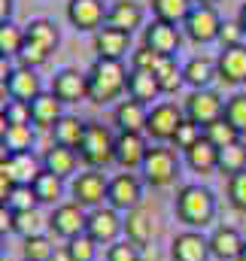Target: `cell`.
I'll return each mask as SVG.
<instances>
[{
  "mask_svg": "<svg viewBox=\"0 0 246 261\" xmlns=\"http://www.w3.org/2000/svg\"><path fill=\"white\" fill-rule=\"evenodd\" d=\"M85 79H88V100L91 103H101V107L119 100L125 91H128V70H125L122 61L97 58L94 64L88 67Z\"/></svg>",
  "mask_w": 246,
  "mask_h": 261,
  "instance_id": "obj_1",
  "label": "cell"
},
{
  "mask_svg": "<svg viewBox=\"0 0 246 261\" xmlns=\"http://www.w3.org/2000/svg\"><path fill=\"white\" fill-rule=\"evenodd\" d=\"M177 219L188 231H204L216 219V195L207 186H183L177 195Z\"/></svg>",
  "mask_w": 246,
  "mask_h": 261,
  "instance_id": "obj_2",
  "label": "cell"
},
{
  "mask_svg": "<svg viewBox=\"0 0 246 261\" xmlns=\"http://www.w3.org/2000/svg\"><path fill=\"white\" fill-rule=\"evenodd\" d=\"M79 158L88 167H94V170H101L110 161H116V137H113V130L107 125L88 122L85 125V137L79 143Z\"/></svg>",
  "mask_w": 246,
  "mask_h": 261,
  "instance_id": "obj_3",
  "label": "cell"
},
{
  "mask_svg": "<svg viewBox=\"0 0 246 261\" xmlns=\"http://www.w3.org/2000/svg\"><path fill=\"white\" fill-rule=\"evenodd\" d=\"M140 170H143V176H146V182H149L152 189H167V186L177 179V173H180L177 152L167 149V146H152Z\"/></svg>",
  "mask_w": 246,
  "mask_h": 261,
  "instance_id": "obj_4",
  "label": "cell"
},
{
  "mask_svg": "<svg viewBox=\"0 0 246 261\" xmlns=\"http://www.w3.org/2000/svg\"><path fill=\"white\" fill-rule=\"evenodd\" d=\"M85 234L97 243V246H113L119 243V237L125 234V219L119 216V210L113 206H97L88 213V222H85Z\"/></svg>",
  "mask_w": 246,
  "mask_h": 261,
  "instance_id": "obj_5",
  "label": "cell"
},
{
  "mask_svg": "<svg viewBox=\"0 0 246 261\" xmlns=\"http://www.w3.org/2000/svg\"><path fill=\"white\" fill-rule=\"evenodd\" d=\"M70 192H73V203L97 210V206H104V200H107V195H110V179H107L101 170L88 167L85 173H79V176L73 179Z\"/></svg>",
  "mask_w": 246,
  "mask_h": 261,
  "instance_id": "obj_6",
  "label": "cell"
},
{
  "mask_svg": "<svg viewBox=\"0 0 246 261\" xmlns=\"http://www.w3.org/2000/svg\"><path fill=\"white\" fill-rule=\"evenodd\" d=\"M222 116H225V103H222V97H219L216 91L198 88V91H191V94L185 97V119H191L194 125L207 128V125L219 122Z\"/></svg>",
  "mask_w": 246,
  "mask_h": 261,
  "instance_id": "obj_7",
  "label": "cell"
},
{
  "mask_svg": "<svg viewBox=\"0 0 246 261\" xmlns=\"http://www.w3.org/2000/svg\"><path fill=\"white\" fill-rule=\"evenodd\" d=\"M183 28H185V34H188V40H194V43H213V40H219L222 18H219V12L213 6H198L194 3V9L188 12Z\"/></svg>",
  "mask_w": 246,
  "mask_h": 261,
  "instance_id": "obj_8",
  "label": "cell"
},
{
  "mask_svg": "<svg viewBox=\"0 0 246 261\" xmlns=\"http://www.w3.org/2000/svg\"><path fill=\"white\" fill-rule=\"evenodd\" d=\"M85 222H88V213L85 206L79 203H58L49 216V228L55 237H64V240H73L79 234H85Z\"/></svg>",
  "mask_w": 246,
  "mask_h": 261,
  "instance_id": "obj_9",
  "label": "cell"
},
{
  "mask_svg": "<svg viewBox=\"0 0 246 261\" xmlns=\"http://www.w3.org/2000/svg\"><path fill=\"white\" fill-rule=\"evenodd\" d=\"M107 6L104 0H70L67 3V21L76 31H101L107 24Z\"/></svg>",
  "mask_w": 246,
  "mask_h": 261,
  "instance_id": "obj_10",
  "label": "cell"
},
{
  "mask_svg": "<svg viewBox=\"0 0 246 261\" xmlns=\"http://www.w3.org/2000/svg\"><path fill=\"white\" fill-rule=\"evenodd\" d=\"M183 110L177 107V103H158V107H152L149 110V122H146V134L152 137V140H158V143H164V140H174V134L177 128L183 125Z\"/></svg>",
  "mask_w": 246,
  "mask_h": 261,
  "instance_id": "obj_11",
  "label": "cell"
},
{
  "mask_svg": "<svg viewBox=\"0 0 246 261\" xmlns=\"http://www.w3.org/2000/svg\"><path fill=\"white\" fill-rule=\"evenodd\" d=\"M180 43H183V34H180V28H177V24H170V21L155 18V21L143 31V46H149V49H152V52H158V55L174 58V55H177V49H180Z\"/></svg>",
  "mask_w": 246,
  "mask_h": 261,
  "instance_id": "obj_12",
  "label": "cell"
},
{
  "mask_svg": "<svg viewBox=\"0 0 246 261\" xmlns=\"http://www.w3.org/2000/svg\"><path fill=\"white\" fill-rule=\"evenodd\" d=\"M155 234H158L155 213H152V210H146L143 203H140V206H134V210L125 216V240H131V243H137L140 249H146V246L155 240Z\"/></svg>",
  "mask_w": 246,
  "mask_h": 261,
  "instance_id": "obj_13",
  "label": "cell"
},
{
  "mask_svg": "<svg viewBox=\"0 0 246 261\" xmlns=\"http://www.w3.org/2000/svg\"><path fill=\"white\" fill-rule=\"evenodd\" d=\"M143 200V186L134 173H119L116 179H110V195H107V203L119 213H131L134 206H140Z\"/></svg>",
  "mask_w": 246,
  "mask_h": 261,
  "instance_id": "obj_14",
  "label": "cell"
},
{
  "mask_svg": "<svg viewBox=\"0 0 246 261\" xmlns=\"http://www.w3.org/2000/svg\"><path fill=\"white\" fill-rule=\"evenodd\" d=\"M52 94H55L61 103L88 100V79H85V73H79V70H73V67L58 70L55 79H52Z\"/></svg>",
  "mask_w": 246,
  "mask_h": 261,
  "instance_id": "obj_15",
  "label": "cell"
},
{
  "mask_svg": "<svg viewBox=\"0 0 246 261\" xmlns=\"http://www.w3.org/2000/svg\"><path fill=\"white\" fill-rule=\"evenodd\" d=\"M210 255H213L210 237H204L201 231H183L170 243V258L174 261H207Z\"/></svg>",
  "mask_w": 246,
  "mask_h": 261,
  "instance_id": "obj_16",
  "label": "cell"
},
{
  "mask_svg": "<svg viewBox=\"0 0 246 261\" xmlns=\"http://www.w3.org/2000/svg\"><path fill=\"white\" fill-rule=\"evenodd\" d=\"M149 155V143L143 134H119L116 137V164L125 167V170H137L143 167Z\"/></svg>",
  "mask_w": 246,
  "mask_h": 261,
  "instance_id": "obj_17",
  "label": "cell"
},
{
  "mask_svg": "<svg viewBox=\"0 0 246 261\" xmlns=\"http://www.w3.org/2000/svg\"><path fill=\"white\" fill-rule=\"evenodd\" d=\"M128 46H131V34H128V31H119V28L104 24V28L94 34V52H97V58L122 61L125 52H128Z\"/></svg>",
  "mask_w": 246,
  "mask_h": 261,
  "instance_id": "obj_18",
  "label": "cell"
},
{
  "mask_svg": "<svg viewBox=\"0 0 246 261\" xmlns=\"http://www.w3.org/2000/svg\"><path fill=\"white\" fill-rule=\"evenodd\" d=\"M113 122H116L119 134H146L149 110H146V103L128 97V100H122V103L113 110Z\"/></svg>",
  "mask_w": 246,
  "mask_h": 261,
  "instance_id": "obj_19",
  "label": "cell"
},
{
  "mask_svg": "<svg viewBox=\"0 0 246 261\" xmlns=\"http://www.w3.org/2000/svg\"><path fill=\"white\" fill-rule=\"evenodd\" d=\"M6 94H9L12 100H24V103H31L34 97H40V94H43V82H40L37 70H31V67H15L12 76H9V82H6Z\"/></svg>",
  "mask_w": 246,
  "mask_h": 261,
  "instance_id": "obj_20",
  "label": "cell"
},
{
  "mask_svg": "<svg viewBox=\"0 0 246 261\" xmlns=\"http://www.w3.org/2000/svg\"><path fill=\"white\" fill-rule=\"evenodd\" d=\"M243 243L246 240L240 237V231L231 228V225H219L210 234V252H213V258H219V261H237Z\"/></svg>",
  "mask_w": 246,
  "mask_h": 261,
  "instance_id": "obj_21",
  "label": "cell"
},
{
  "mask_svg": "<svg viewBox=\"0 0 246 261\" xmlns=\"http://www.w3.org/2000/svg\"><path fill=\"white\" fill-rule=\"evenodd\" d=\"M216 67H219V79H222V82H228V85H243L246 82V46L222 49Z\"/></svg>",
  "mask_w": 246,
  "mask_h": 261,
  "instance_id": "obj_22",
  "label": "cell"
},
{
  "mask_svg": "<svg viewBox=\"0 0 246 261\" xmlns=\"http://www.w3.org/2000/svg\"><path fill=\"white\" fill-rule=\"evenodd\" d=\"M76 164H79V152H76V149H67V146L52 143V146L43 152V170L55 173L58 179L73 176V173H76Z\"/></svg>",
  "mask_w": 246,
  "mask_h": 261,
  "instance_id": "obj_23",
  "label": "cell"
},
{
  "mask_svg": "<svg viewBox=\"0 0 246 261\" xmlns=\"http://www.w3.org/2000/svg\"><path fill=\"white\" fill-rule=\"evenodd\" d=\"M107 24L134 34L137 28H143V6L134 3V0H116L107 12Z\"/></svg>",
  "mask_w": 246,
  "mask_h": 261,
  "instance_id": "obj_24",
  "label": "cell"
},
{
  "mask_svg": "<svg viewBox=\"0 0 246 261\" xmlns=\"http://www.w3.org/2000/svg\"><path fill=\"white\" fill-rule=\"evenodd\" d=\"M61 100L52 94V91H43L40 97L31 100V116H34V128H43V130H52L61 119Z\"/></svg>",
  "mask_w": 246,
  "mask_h": 261,
  "instance_id": "obj_25",
  "label": "cell"
},
{
  "mask_svg": "<svg viewBox=\"0 0 246 261\" xmlns=\"http://www.w3.org/2000/svg\"><path fill=\"white\" fill-rule=\"evenodd\" d=\"M158 94H161V88H158L155 73H149V70H131V73H128V97H131V100L149 103V100H155Z\"/></svg>",
  "mask_w": 246,
  "mask_h": 261,
  "instance_id": "obj_26",
  "label": "cell"
},
{
  "mask_svg": "<svg viewBox=\"0 0 246 261\" xmlns=\"http://www.w3.org/2000/svg\"><path fill=\"white\" fill-rule=\"evenodd\" d=\"M185 164H188L194 173H213V170H219V149L204 137L201 143H194V146L185 152Z\"/></svg>",
  "mask_w": 246,
  "mask_h": 261,
  "instance_id": "obj_27",
  "label": "cell"
},
{
  "mask_svg": "<svg viewBox=\"0 0 246 261\" xmlns=\"http://www.w3.org/2000/svg\"><path fill=\"white\" fill-rule=\"evenodd\" d=\"M85 125H88V122H79V119H73V116H61L58 125L52 128V143L79 152V143H82V137H85Z\"/></svg>",
  "mask_w": 246,
  "mask_h": 261,
  "instance_id": "obj_28",
  "label": "cell"
},
{
  "mask_svg": "<svg viewBox=\"0 0 246 261\" xmlns=\"http://www.w3.org/2000/svg\"><path fill=\"white\" fill-rule=\"evenodd\" d=\"M3 155H18V152H34V125H9L3 140Z\"/></svg>",
  "mask_w": 246,
  "mask_h": 261,
  "instance_id": "obj_29",
  "label": "cell"
},
{
  "mask_svg": "<svg viewBox=\"0 0 246 261\" xmlns=\"http://www.w3.org/2000/svg\"><path fill=\"white\" fill-rule=\"evenodd\" d=\"M183 76H185V82L198 91V88H207L219 76V67H216V61H210V58H191L183 67Z\"/></svg>",
  "mask_w": 246,
  "mask_h": 261,
  "instance_id": "obj_30",
  "label": "cell"
},
{
  "mask_svg": "<svg viewBox=\"0 0 246 261\" xmlns=\"http://www.w3.org/2000/svg\"><path fill=\"white\" fill-rule=\"evenodd\" d=\"M31 189H34V195H37L40 203L58 206V203H61V195H64V179H58V176L49 173V170H40L37 179L31 182Z\"/></svg>",
  "mask_w": 246,
  "mask_h": 261,
  "instance_id": "obj_31",
  "label": "cell"
},
{
  "mask_svg": "<svg viewBox=\"0 0 246 261\" xmlns=\"http://www.w3.org/2000/svg\"><path fill=\"white\" fill-rule=\"evenodd\" d=\"M24 37L34 40V43H40V46L49 49V52H55V49H58V40H61L55 21H49V18H34L31 24H24Z\"/></svg>",
  "mask_w": 246,
  "mask_h": 261,
  "instance_id": "obj_32",
  "label": "cell"
},
{
  "mask_svg": "<svg viewBox=\"0 0 246 261\" xmlns=\"http://www.w3.org/2000/svg\"><path fill=\"white\" fill-rule=\"evenodd\" d=\"M191 9H194V0H152L155 18L170 21V24H183Z\"/></svg>",
  "mask_w": 246,
  "mask_h": 261,
  "instance_id": "obj_33",
  "label": "cell"
},
{
  "mask_svg": "<svg viewBox=\"0 0 246 261\" xmlns=\"http://www.w3.org/2000/svg\"><path fill=\"white\" fill-rule=\"evenodd\" d=\"M155 79H158V88H161V94H174L180 85L185 82L183 76V67L177 64V58H161V64L155 70Z\"/></svg>",
  "mask_w": 246,
  "mask_h": 261,
  "instance_id": "obj_34",
  "label": "cell"
},
{
  "mask_svg": "<svg viewBox=\"0 0 246 261\" xmlns=\"http://www.w3.org/2000/svg\"><path fill=\"white\" fill-rule=\"evenodd\" d=\"M243 170H246V146L243 143H234V146L219 149V173H225L231 179V176H237Z\"/></svg>",
  "mask_w": 246,
  "mask_h": 261,
  "instance_id": "obj_35",
  "label": "cell"
},
{
  "mask_svg": "<svg viewBox=\"0 0 246 261\" xmlns=\"http://www.w3.org/2000/svg\"><path fill=\"white\" fill-rule=\"evenodd\" d=\"M46 225H49V219H43V216H40V210L15 213V219H12V234H18L21 240H28V237L43 234V228H46Z\"/></svg>",
  "mask_w": 246,
  "mask_h": 261,
  "instance_id": "obj_36",
  "label": "cell"
},
{
  "mask_svg": "<svg viewBox=\"0 0 246 261\" xmlns=\"http://www.w3.org/2000/svg\"><path fill=\"white\" fill-rule=\"evenodd\" d=\"M204 137L216 146V149H225V146H234V143H240V130L234 128L225 116L219 119V122H213V125H207L204 128Z\"/></svg>",
  "mask_w": 246,
  "mask_h": 261,
  "instance_id": "obj_37",
  "label": "cell"
},
{
  "mask_svg": "<svg viewBox=\"0 0 246 261\" xmlns=\"http://www.w3.org/2000/svg\"><path fill=\"white\" fill-rule=\"evenodd\" d=\"M24 28H18V24H12V21H6V24H0V55H6V58H18V52H21V46H24Z\"/></svg>",
  "mask_w": 246,
  "mask_h": 261,
  "instance_id": "obj_38",
  "label": "cell"
},
{
  "mask_svg": "<svg viewBox=\"0 0 246 261\" xmlns=\"http://www.w3.org/2000/svg\"><path fill=\"white\" fill-rule=\"evenodd\" d=\"M64 255H67V261H97V243L88 234H79V237L67 240Z\"/></svg>",
  "mask_w": 246,
  "mask_h": 261,
  "instance_id": "obj_39",
  "label": "cell"
},
{
  "mask_svg": "<svg viewBox=\"0 0 246 261\" xmlns=\"http://www.w3.org/2000/svg\"><path fill=\"white\" fill-rule=\"evenodd\" d=\"M52 240L46 234H37V237H28L21 243V255L24 261H52Z\"/></svg>",
  "mask_w": 246,
  "mask_h": 261,
  "instance_id": "obj_40",
  "label": "cell"
},
{
  "mask_svg": "<svg viewBox=\"0 0 246 261\" xmlns=\"http://www.w3.org/2000/svg\"><path fill=\"white\" fill-rule=\"evenodd\" d=\"M37 195H34V189L31 186H12L9 192H6V206L12 210V213H28V210H37Z\"/></svg>",
  "mask_w": 246,
  "mask_h": 261,
  "instance_id": "obj_41",
  "label": "cell"
},
{
  "mask_svg": "<svg viewBox=\"0 0 246 261\" xmlns=\"http://www.w3.org/2000/svg\"><path fill=\"white\" fill-rule=\"evenodd\" d=\"M204 140V128L201 125H194L191 119H183V125L177 128V134H174V146L177 149H183V152H188L194 143H201Z\"/></svg>",
  "mask_w": 246,
  "mask_h": 261,
  "instance_id": "obj_42",
  "label": "cell"
},
{
  "mask_svg": "<svg viewBox=\"0 0 246 261\" xmlns=\"http://www.w3.org/2000/svg\"><path fill=\"white\" fill-rule=\"evenodd\" d=\"M18 61H21V67L37 70L40 64L49 61V49H43V46L34 43V40H24V46H21V52H18Z\"/></svg>",
  "mask_w": 246,
  "mask_h": 261,
  "instance_id": "obj_43",
  "label": "cell"
},
{
  "mask_svg": "<svg viewBox=\"0 0 246 261\" xmlns=\"http://www.w3.org/2000/svg\"><path fill=\"white\" fill-rule=\"evenodd\" d=\"M107 261H143V249L131 240H119L107 249Z\"/></svg>",
  "mask_w": 246,
  "mask_h": 261,
  "instance_id": "obj_44",
  "label": "cell"
},
{
  "mask_svg": "<svg viewBox=\"0 0 246 261\" xmlns=\"http://www.w3.org/2000/svg\"><path fill=\"white\" fill-rule=\"evenodd\" d=\"M161 58L164 55H158V52H152L149 46H140V49H134L131 52V70H149V73H155L158 64H161Z\"/></svg>",
  "mask_w": 246,
  "mask_h": 261,
  "instance_id": "obj_45",
  "label": "cell"
},
{
  "mask_svg": "<svg viewBox=\"0 0 246 261\" xmlns=\"http://www.w3.org/2000/svg\"><path fill=\"white\" fill-rule=\"evenodd\" d=\"M225 119L240 134H246V94H237V97H231L225 103Z\"/></svg>",
  "mask_w": 246,
  "mask_h": 261,
  "instance_id": "obj_46",
  "label": "cell"
},
{
  "mask_svg": "<svg viewBox=\"0 0 246 261\" xmlns=\"http://www.w3.org/2000/svg\"><path fill=\"white\" fill-rule=\"evenodd\" d=\"M228 200H231L234 210L246 213V170L228 179Z\"/></svg>",
  "mask_w": 246,
  "mask_h": 261,
  "instance_id": "obj_47",
  "label": "cell"
},
{
  "mask_svg": "<svg viewBox=\"0 0 246 261\" xmlns=\"http://www.w3.org/2000/svg\"><path fill=\"white\" fill-rule=\"evenodd\" d=\"M246 31L240 28V21H222V31H219V43L222 49H231V46H243Z\"/></svg>",
  "mask_w": 246,
  "mask_h": 261,
  "instance_id": "obj_48",
  "label": "cell"
},
{
  "mask_svg": "<svg viewBox=\"0 0 246 261\" xmlns=\"http://www.w3.org/2000/svg\"><path fill=\"white\" fill-rule=\"evenodd\" d=\"M6 122H9V125H34L31 103H24V100H9V107H6Z\"/></svg>",
  "mask_w": 246,
  "mask_h": 261,
  "instance_id": "obj_49",
  "label": "cell"
},
{
  "mask_svg": "<svg viewBox=\"0 0 246 261\" xmlns=\"http://www.w3.org/2000/svg\"><path fill=\"white\" fill-rule=\"evenodd\" d=\"M12 219H15V213H12L6 203H0V237L12 231Z\"/></svg>",
  "mask_w": 246,
  "mask_h": 261,
  "instance_id": "obj_50",
  "label": "cell"
},
{
  "mask_svg": "<svg viewBox=\"0 0 246 261\" xmlns=\"http://www.w3.org/2000/svg\"><path fill=\"white\" fill-rule=\"evenodd\" d=\"M12 70H15V67L9 64V58H6V55H0V88H6V82H9V76H12Z\"/></svg>",
  "mask_w": 246,
  "mask_h": 261,
  "instance_id": "obj_51",
  "label": "cell"
},
{
  "mask_svg": "<svg viewBox=\"0 0 246 261\" xmlns=\"http://www.w3.org/2000/svg\"><path fill=\"white\" fill-rule=\"evenodd\" d=\"M12 15V0H0V24H6Z\"/></svg>",
  "mask_w": 246,
  "mask_h": 261,
  "instance_id": "obj_52",
  "label": "cell"
},
{
  "mask_svg": "<svg viewBox=\"0 0 246 261\" xmlns=\"http://www.w3.org/2000/svg\"><path fill=\"white\" fill-rule=\"evenodd\" d=\"M9 94H6V88H0V116H6V107H9Z\"/></svg>",
  "mask_w": 246,
  "mask_h": 261,
  "instance_id": "obj_53",
  "label": "cell"
},
{
  "mask_svg": "<svg viewBox=\"0 0 246 261\" xmlns=\"http://www.w3.org/2000/svg\"><path fill=\"white\" fill-rule=\"evenodd\" d=\"M143 261H158V252H155V246H146V249H143Z\"/></svg>",
  "mask_w": 246,
  "mask_h": 261,
  "instance_id": "obj_54",
  "label": "cell"
},
{
  "mask_svg": "<svg viewBox=\"0 0 246 261\" xmlns=\"http://www.w3.org/2000/svg\"><path fill=\"white\" fill-rule=\"evenodd\" d=\"M237 21H240V28L246 31V3L240 6V15H237Z\"/></svg>",
  "mask_w": 246,
  "mask_h": 261,
  "instance_id": "obj_55",
  "label": "cell"
},
{
  "mask_svg": "<svg viewBox=\"0 0 246 261\" xmlns=\"http://www.w3.org/2000/svg\"><path fill=\"white\" fill-rule=\"evenodd\" d=\"M6 128H9V122H6V116H0V140H3V134H6Z\"/></svg>",
  "mask_w": 246,
  "mask_h": 261,
  "instance_id": "obj_56",
  "label": "cell"
},
{
  "mask_svg": "<svg viewBox=\"0 0 246 261\" xmlns=\"http://www.w3.org/2000/svg\"><path fill=\"white\" fill-rule=\"evenodd\" d=\"M194 3H198V6H213L216 0H194Z\"/></svg>",
  "mask_w": 246,
  "mask_h": 261,
  "instance_id": "obj_57",
  "label": "cell"
},
{
  "mask_svg": "<svg viewBox=\"0 0 246 261\" xmlns=\"http://www.w3.org/2000/svg\"><path fill=\"white\" fill-rule=\"evenodd\" d=\"M237 261H246V243H243V249H240V258Z\"/></svg>",
  "mask_w": 246,
  "mask_h": 261,
  "instance_id": "obj_58",
  "label": "cell"
},
{
  "mask_svg": "<svg viewBox=\"0 0 246 261\" xmlns=\"http://www.w3.org/2000/svg\"><path fill=\"white\" fill-rule=\"evenodd\" d=\"M0 203H6V192L3 189H0Z\"/></svg>",
  "mask_w": 246,
  "mask_h": 261,
  "instance_id": "obj_59",
  "label": "cell"
},
{
  "mask_svg": "<svg viewBox=\"0 0 246 261\" xmlns=\"http://www.w3.org/2000/svg\"><path fill=\"white\" fill-rule=\"evenodd\" d=\"M0 255H3V246H0Z\"/></svg>",
  "mask_w": 246,
  "mask_h": 261,
  "instance_id": "obj_60",
  "label": "cell"
},
{
  "mask_svg": "<svg viewBox=\"0 0 246 261\" xmlns=\"http://www.w3.org/2000/svg\"><path fill=\"white\" fill-rule=\"evenodd\" d=\"M21 261H24V258H21Z\"/></svg>",
  "mask_w": 246,
  "mask_h": 261,
  "instance_id": "obj_61",
  "label": "cell"
}]
</instances>
